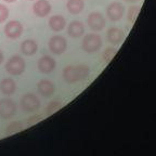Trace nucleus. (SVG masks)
Here are the masks:
<instances>
[{
  "label": "nucleus",
  "mask_w": 156,
  "mask_h": 156,
  "mask_svg": "<svg viewBox=\"0 0 156 156\" xmlns=\"http://www.w3.org/2000/svg\"><path fill=\"white\" fill-rule=\"evenodd\" d=\"M90 73L89 66L85 64H79L77 66L68 65L64 68L63 71V78L64 80L68 83H75L78 81H83L87 79Z\"/></svg>",
  "instance_id": "f257e3e1"
},
{
  "label": "nucleus",
  "mask_w": 156,
  "mask_h": 156,
  "mask_svg": "<svg viewBox=\"0 0 156 156\" xmlns=\"http://www.w3.org/2000/svg\"><path fill=\"white\" fill-rule=\"evenodd\" d=\"M26 63L24 58L20 55H13L8 60L5 64V71L13 76H19L25 72Z\"/></svg>",
  "instance_id": "f03ea898"
},
{
  "label": "nucleus",
  "mask_w": 156,
  "mask_h": 156,
  "mask_svg": "<svg viewBox=\"0 0 156 156\" xmlns=\"http://www.w3.org/2000/svg\"><path fill=\"white\" fill-rule=\"evenodd\" d=\"M81 47L87 53H94L102 47V38L98 34H88L83 37Z\"/></svg>",
  "instance_id": "7ed1b4c3"
},
{
  "label": "nucleus",
  "mask_w": 156,
  "mask_h": 156,
  "mask_svg": "<svg viewBox=\"0 0 156 156\" xmlns=\"http://www.w3.org/2000/svg\"><path fill=\"white\" fill-rule=\"evenodd\" d=\"M20 106L23 112L25 113H34L39 110L40 101L34 93H26L22 97L20 101Z\"/></svg>",
  "instance_id": "20e7f679"
},
{
  "label": "nucleus",
  "mask_w": 156,
  "mask_h": 156,
  "mask_svg": "<svg viewBox=\"0 0 156 156\" xmlns=\"http://www.w3.org/2000/svg\"><path fill=\"white\" fill-rule=\"evenodd\" d=\"M66 48H67V41L64 37L60 36V35H55L49 40V49L53 54L60 55L65 52Z\"/></svg>",
  "instance_id": "39448f33"
},
{
  "label": "nucleus",
  "mask_w": 156,
  "mask_h": 156,
  "mask_svg": "<svg viewBox=\"0 0 156 156\" xmlns=\"http://www.w3.org/2000/svg\"><path fill=\"white\" fill-rule=\"evenodd\" d=\"M16 113V104L11 99H1L0 100V117L3 119H9Z\"/></svg>",
  "instance_id": "423d86ee"
},
{
  "label": "nucleus",
  "mask_w": 156,
  "mask_h": 156,
  "mask_svg": "<svg viewBox=\"0 0 156 156\" xmlns=\"http://www.w3.org/2000/svg\"><path fill=\"white\" fill-rule=\"evenodd\" d=\"M23 33V25L21 22L16 20H12L5 24V34L10 39H17L22 36Z\"/></svg>",
  "instance_id": "0eeeda50"
},
{
  "label": "nucleus",
  "mask_w": 156,
  "mask_h": 156,
  "mask_svg": "<svg viewBox=\"0 0 156 156\" xmlns=\"http://www.w3.org/2000/svg\"><path fill=\"white\" fill-rule=\"evenodd\" d=\"M87 24L89 28L95 32H100L105 26V19L102 13L100 12H91L87 17Z\"/></svg>",
  "instance_id": "6e6552de"
},
{
  "label": "nucleus",
  "mask_w": 156,
  "mask_h": 156,
  "mask_svg": "<svg viewBox=\"0 0 156 156\" xmlns=\"http://www.w3.org/2000/svg\"><path fill=\"white\" fill-rule=\"evenodd\" d=\"M125 13V7L122 3L118 2V1H114L111 3L106 9V14L107 17L113 21V22H117L122 17Z\"/></svg>",
  "instance_id": "1a4fd4ad"
},
{
  "label": "nucleus",
  "mask_w": 156,
  "mask_h": 156,
  "mask_svg": "<svg viewBox=\"0 0 156 156\" xmlns=\"http://www.w3.org/2000/svg\"><path fill=\"white\" fill-rule=\"evenodd\" d=\"M52 10L51 3L48 0H37L33 5V11L38 17H46Z\"/></svg>",
  "instance_id": "9d476101"
},
{
  "label": "nucleus",
  "mask_w": 156,
  "mask_h": 156,
  "mask_svg": "<svg viewBox=\"0 0 156 156\" xmlns=\"http://www.w3.org/2000/svg\"><path fill=\"white\" fill-rule=\"evenodd\" d=\"M55 68V60L50 55H44L38 60V69L42 74L51 73Z\"/></svg>",
  "instance_id": "9b49d317"
},
{
  "label": "nucleus",
  "mask_w": 156,
  "mask_h": 156,
  "mask_svg": "<svg viewBox=\"0 0 156 156\" xmlns=\"http://www.w3.org/2000/svg\"><path fill=\"white\" fill-rule=\"evenodd\" d=\"M37 89L42 97L49 98L55 92V85L48 79H41L37 85Z\"/></svg>",
  "instance_id": "f8f14e48"
},
{
  "label": "nucleus",
  "mask_w": 156,
  "mask_h": 156,
  "mask_svg": "<svg viewBox=\"0 0 156 156\" xmlns=\"http://www.w3.org/2000/svg\"><path fill=\"white\" fill-rule=\"evenodd\" d=\"M106 36H107V40L112 44H114V46L119 44L125 38L124 32L120 28H118V27H111L107 30Z\"/></svg>",
  "instance_id": "ddd939ff"
},
{
  "label": "nucleus",
  "mask_w": 156,
  "mask_h": 156,
  "mask_svg": "<svg viewBox=\"0 0 156 156\" xmlns=\"http://www.w3.org/2000/svg\"><path fill=\"white\" fill-rule=\"evenodd\" d=\"M67 33L72 38H79L85 34V26L79 21H73L68 25Z\"/></svg>",
  "instance_id": "4468645a"
},
{
  "label": "nucleus",
  "mask_w": 156,
  "mask_h": 156,
  "mask_svg": "<svg viewBox=\"0 0 156 156\" xmlns=\"http://www.w3.org/2000/svg\"><path fill=\"white\" fill-rule=\"evenodd\" d=\"M16 90V83L12 78H3L0 81V91L5 95H12Z\"/></svg>",
  "instance_id": "2eb2a0df"
},
{
  "label": "nucleus",
  "mask_w": 156,
  "mask_h": 156,
  "mask_svg": "<svg viewBox=\"0 0 156 156\" xmlns=\"http://www.w3.org/2000/svg\"><path fill=\"white\" fill-rule=\"evenodd\" d=\"M49 27L54 32H61L65 28L66 21L65 17L62 15H53L49 19Z\"/></svg>",
  "instance_id": "dca6fc26"
},
{
  "label": "nucleus",
  "mask_w": 156,
  "mask_h": 156,
  "mask_svg": "<svg viewBox=\"0 0 156 156\" xmlns=\"http://www.w3.org/2000/svg\"><path fill=\"white\" fill-rule=\"evenodd\" d=\"M21 50H22V53L24 55L32 56L38 50V44L34 39H26L21 44Z\"/></svg>",
  "instance_id": "f3484780"
},
{
  "label": "nucleus",
  "mask_w": 156,
  "mask_h": 156,
  "mask_svg": "<svg viewBox=\"0 0 156 156\" xmlns=\"http://www.w3.org/2000/svg\"><path fill=\"white\" fill-rule=\"evenodd\" d=\"M66 8L71 14H79L80 12H83L85 8V1L83 0H67Z\"/></svg>",
  "instance_id": "a211bd4d"
},
{
  "label": "nucleus",
  "mask_w": 156,
  "mask_h": 156,
  "mask_svg": "<svg viewBox=\"0 0 156 156\" xmlns=\"http://www.w3.org/2000/svg\"><path fill=\"white\" fill-rule=\"evenodd\" d=\"M23 129V125L21 122H13L7 127V133H13V132H16V131H20V130Z\"/></svg>",
  "instance_id": "6ab92c4d"
},
{
  "label": "nucleus",
  "mask_w": 156,
  "mask_h": 156,
  "mask_svg": "<svg viewBox=\"0 0 156 156\" xmlns=\"http://www.w3.org/2000/svg\"><path fill=\"white\" fill-rule=\"evenodd\" d=\"M140 12V7L139 5H133V7H130L129 12H128V21L131 23H133L136 21V16Z\"/></svg>",
  "instance_id": "aec40b11"
},
{
  "label": "nucleus",
  "mask_w": 156,
  "mask_h": 156,
  "mask_svg": "<svg viewBox=\"0 0 156 156\" xmlns=\"http://www.w3.org/2000/svg\"><path fill=\"white\" fill-rule=\"evenodd\" d=\"M116 52L117 50L115 48H107L104 51V53H103V60H104V62H110L115 56Z\"/></svg>",
  "instance_id": "412c9836"
},
{
  "label": "nucleus",
  "mask_w": 156,
  "mask_h": 156,
  "mask_svg": "<svg viewBox=\"0 0 156 156\" xmlns=\"http://www.w3.org/2000/svg\"><path fill=\"white\" fill-rule=\"evenodd\" d=\"M62 105L63 104H62L61 102H58V101L49 103L48 107H47V113H48V114H52V113H54L58 110H60V108L62 107Z\"/></svg>",
  "instance_id": "4be33fe9"
},
{
  "label": "nucleus",
  "mask_w": 156,
  "mask_h": 156,
  "mask_svg": "<svg viewBox=\"0 0 156 156\" xmlns=\"http://www.w3.org/2000/svg\"><path fill=\"white\" fill-rule=\"evenodd\" d=\"M9 17V9L5 5L0 3V23L5 22Z\"/></svg>",
  "instance_id": "5701e85b"
},
{
  "label": "nucleus",
  "mask_w": 156,
  "mask_h": 156,
  "mask_svg": "<svg viewBox=\"0 0 156 156\" xmlns=\"http://www.w3.org/2000/svg\"><path fill=\"white\" fill-rule=\"evenodd\" d=\"M124 1L127 3H136L139 2V1H141V0H124Z\"/></svg>",
  "instance_id": "b1692460"
},
{
  "label": "nucleus",
  "mask_w": 156,
  "mask_h": 156,
  "mask_svg": "<svg viewBox=\"0 0 156 156\" xmlns=\"http://www.w3.org/2000/svg\"><path fill=\"white\" fill-rule=\"evenodd\" d=\"M3 62V53H2V51L0 50V64L2 63Z\"/></svg>",
  "instance_id": "393cba45"
},
{
  "label": "nucleus",
  "mask_w": 156,
  "mask_h": 156,
  "mask_svg": "<svg viewBox=\"0 0 156 156\" xmlns=\"http://www.w3.org/2000/svg\"><path fill=\"white\" fill-rule=\"evenodd\" d=\"M3 1H5V2H8V3H13V2H15L16 0H3Z\"/></svg>",
  "instance_id": "a878e982"
}]
</instances>
